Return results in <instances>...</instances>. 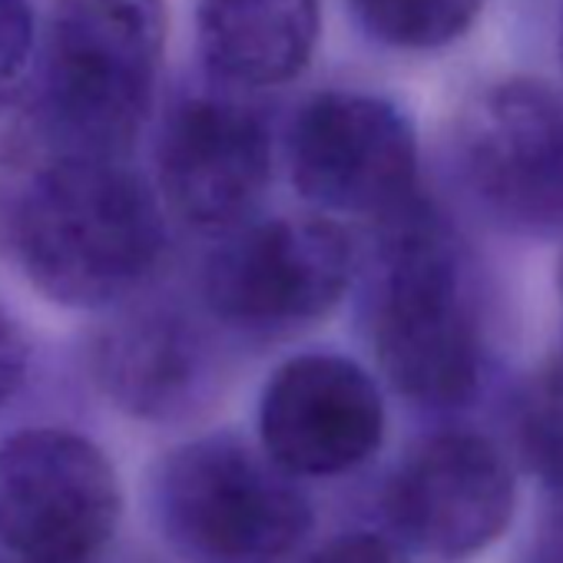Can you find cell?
<instances>
[{"label":"cell","instance_id":"10","mask_svg":"<svg viewBox=\"0 0 563 563\" xmlns=\"http://www.w3.org/2000/svg\"><path fill=\"white\" fill-rule=\"evenodd\" d=\"M517 487L500 448L481 434L448 431L418 444L391 474L385 514L418 550L464 560L504 537Z\"/></svg>","mask_w":563,"mask_h":563},{"label":"cell","instance_id":"8","mask_svg":"<svg viewBox=\"0 0 563 563\" xmlns=\"http://www.w3.org/2000/svg\"><path fill=\"white\" fill-rule=\"evenodd\" d=\"M471 192L504 222L563 225V93L547 80L507 77L477 90L454 126Z\"/></svg>","mask_w":563,"mask_h":563},{"label":"cell","instance_id":"1","mask_svg":"<svg viewBox=\"0 0 563 563\" xmlns=\"http://www.w3.org/2000/svg\"><path fill=\"white\" fill-rule=\"evenodd\" d=\"M166 225L153 189L120 159L64 156L18 209V255L34 289L67 309L130 296L159 262Z\"/></svg>","mask_w":563,"mask_h":563},{"label":"cell","instance_id":"2","mask_svg":"<svg viewBox=\"0 0 563 563\" xmlns=\"http://www.w3.org/2000/svg\"><path fill=\"white\" fill-rule=\"evenodd\" d=\"M378 229L372 342L382 375L415 405L471 401L484 372V335L457 239L424 196Z\"/></svg>","mask_w":563,"mask_h":563},{"label":"cell","instance_id":"7","mask_svg":"<svg viewBox=\"0 0 563 563\" xmlns=\"http://www.w3.org/2000/svg\"><path fill=\"white\" fill-rule=\"evenodd\" d=\"M349 232L325 216H282L229 232L209 255V309L242 329H289L332 312L352 282Z\"/></svg>","mask_w":563,"mask_h":563},{"label":"cell","instance_id":"12","mask_svg":"<svg viewBox=\"0 0 563 563\" xmlns=\"http://www.w3.org/2000/svg\"><path fill=\"white\" fill-rule=\"evenodd\" d=\"M322 37L319 0H199L196 41L209 77L225 90L292 84Z\"/></svg>","mask_w":563,"mask_h":563},{"label":"cell","instance_id":"13","mask_svg":"<svg viewBox=\"0 0 563 563\" xmlns=\"http://www.w3.org/2000/svg\"><path fill=\"white\" fill-rule=\"evenodd\" d=\"M93 372L103 395L133 418L163 421L192 405L202 385V349L192 329L143 309L110 322L93 345Z\"/></svg>","mask_w":563,"mask_h":563},{"label":"cell","instance_id":"18","mask_svg":"<svg viewBox=\"0 0 563 563\" xmlns=\"http://www.w3.org/2000/svg\"><path fill=\"white\" fill-rule=\"evenodd\" d=\"M309 563H408L401 550L375 533H349L325 543Z\"/></svg>","mask_w":563,"mask_h":563},{"label":"cell","instance_id":"6","mask_svg":"<svg viewBox=\"0 0 563 563\" xmlns=\"http://www.w3.org/2000/svg\"><path fill=\"white\" fill-rule=\"evenodd\" d=\"M286 153L299 196L325 212L382 222L421 196L415 123L378 93H316L292 117Z\"/></svg>","mask_w":563,"mask_h":563},{"label":"cell","instance_id":"9","mask_svg":"<svg viewBox=\"0 0 563 563\" xmlns=\"http://www.w3.org/2000/svg\"><path fill=\"white\" fill-rule=\"evenodd\" d=\"M156 176L163 202L192 229L235 232L272 179V133L232 90L183 97L159 133Z\"/></svg>","mask_w":563,"mask_h":563},{"label":"cell","instance_id":"14","mask_svg":"<svg viewBox=\"0 0 563 563\" xmlns=\"http://www.w3.org/2000/svg\"><path fill=\"white\" fill-rule=\"evenodd\" d=\"M358 27L401 54H434L457 44L484 11V0H345Z\"/></svg>","mask_w":563,"mask_h":563},{"label":"cell","instance_id":"20","mask_svg":"<svg viewBox=\"0 0 563 563\" xmlns=\"http://www.w3.org/2000/svg\"><path fill=\"white\" fill-rule=\"evenodd\" d=\"M556 57L563 64V14H560V31H556Z\"/></svg>","mask_w":563,"mask_h":563},{"label":"cell","instance_id":"17","mask_svg":"<svg viewBox=\"0 0 563 563\" xmlns=\"http://www.w3.org/2000/svg\"><path fill=\"white\" fill-rule=\"evenodd\" d=\"M27 372H31V342L21 322L0 306V408L24 388Z\"/></svg>","mask_w":563,"mask_h":563},{"label":"cell","instance_id":"3","mask_svg":"<svg viewBox=\"0 0 563 563\" xmlns=\"http://www.w3.org/2000/svg\"><path fill=\"white\" fill-rule=\"evenodd\" d=\"M166 0H57L44 51V110L67 156L120 159L153 113Z\"/></svg>","mask_w":563,"mask_h":563},{"label":"cell","instance_id":"11","mask_svg":"<svg viewBox=\"0 0 563 563\" xmlns=\"http://www.w3.org/2000/svg\"><path fill=\"white\" fill-rule=\"evenodd\" d=\"M262 451L292 477H335L362 467L385 441L375 378L342 355H299L258 401Z\"/></svg>","mask_w":563,"mask_h":563},{"label":"cell","instance_id":"16","mask_svg":"<svg viewBox=\"0 0 563 563\" xmlns=\"http://www.w3.org/2000/svg\"><path fill=\"white\" fill-rule=\"evenodd\" d=\"M37 51V11L31 0H0V90L11 87Z\"/></svg>","mask_w":563,"mask_h":563},{"label":"cell","instance_id":"4","mask_svg":"<svg viewBox=\"0 0 563 563\" xmlns=\"http://www.w3.org/2000/svg\"><path fill=\"white\" fill-rule=\"evenodd\" d=\"M156 514L189 563H275L312 527L292 474L229 434L189 441L159 464Z\"/></svg>","mask_w":563,"mask_h":563},{"label":"cell","instance_id":"15","mask_svg":"<svg viewBox=\"0 0 563 563\" xmlns=\"http://www.w3.org/2000/svg\"><path fill=\"white\" fill-rule=\"evenodd\" d=\"M520 441L530 467L563 494V358L530 385L520 408Z\"/></svg>","mask_w":563,"mask_h":563},{"label":"cell","instance_id":"21","mask_svg":"<svg viewBox=\"0 0 563 563\" xmlns=\"http://www.w3.org/2000/svg\"><path fill=\"white\" fill-rule=\"evenodd\" d=\"M556 286H560V299H563V255H560V265H556Z\"/></svg>","mask_w":563,"mask_h":563},{"label":"cell","instance_id":"5","mask_svg":"<svg viewBox=\"0 0 563 563\" xmlns=\"http://www.w3.org/2000/svg\"><path fill=\"white\" fill-rule=\"evenodd\" d=\"M120 514L117 471L90 438L27 428L0 444V543L21 563H90Z\"/></svg>","mask_w":563,"mask_h":563},{"label":"cell","instance_id":"19","mask_svg":"<svg viewBox=\"0 0 563 563\" xmlns=\"http://www.w3.org/2000/svg\"><path fill=\"white\" fill-rule=\"evenodd\" d=\"M543 563H563V537H560V543L550 550V556H547Z\"/></svg>","mask_w":563,"mask_h":563}]
</instances>
